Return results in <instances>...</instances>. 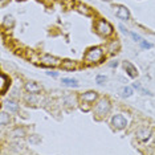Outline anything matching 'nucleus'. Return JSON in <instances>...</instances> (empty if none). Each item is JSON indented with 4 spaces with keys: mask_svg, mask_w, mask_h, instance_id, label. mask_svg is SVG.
Masks as SVG:
<instances>
[{
    "mask_svg": "<svg viewBox=\"0 0 155 155\" xmlns=\"http://www.w3.org/2000/svg\"><path fill=\"white\" fill-rule=\"evenodd\" d=\"M13 17L12 16H5L4 19H3V23H2V25H3V29H9V28H12L13 27Z\"/></svg>",
    "mask_w": 155,
    "mask_h": 155,
    "instance_id": "nucleus-16",
    "label": "nucleus"
},
{
    "mask_svg": "<svg viewBox=\"0 0 155 155\" xmlns=\"http://www.w3.org/2000/svg\"><path fill=\"white\" fill-rule=\"evenodd\" d=\"M74 9L77 12L82 13L84 16H93V11H91V8H89V7L85 5V4H82V3H77Z\"/></svg>",
    "mask_w": 155,
    "mask_h": 155,
    "instance_id": "nucleus-13",
    "label": "nucleus"
},
{
    "mask_svg": "<svg viewBox=\"0 0 155 155\" xmlns=\"http://www.w3.org/2000/svg\"><path fill=\"white\" fill-rule=\"evenodd\" d=\"M106 80H107L106 77H105V76H101V74L96 77V82L98 84V85H104V84L106 82Z\"/></svg>",
    "mask_w": 155,
    "mask_h": 155,
    "instance_id": "nucleus-21",
    "label": "nucleus"
},
{
    "mask_svg": "<svg viewBox=\"0 0 155 155\" xmlns=\"http://www.w3.org/2000/svg\"><path fill=\"white\" fill-rule=\"evenodd\" d=\"M127 119L123 114H114L111 117V126L115 130H123L127 127Z\"/></svg>",
    "mask_w": 155,
    "mask_h": 155,
    "instance_id": "nucleus-5",
    "label": "nucleus"
},
{
    "mask_svg": "<svg viewBox=\"0 0 155 155\" xmlns=\"http://www.w3.org/2000/svg\"><path fill=\"white\" fill-rule=\"evenodd\" d=\"M40 64L43 66H47V68H57V66H61V61L58 57L52 54H41L40 56Z\"/></svg>",
    "mask_w": 155,
    "mask_h": 155,
    "instance_id": "nucleus-4",
    "label": "nucleus"
},
{
    "mask_svg": "<svg viewBox=\"0 0 155 155\" xmlns=\"http://www.w3.org/2000/svg\"><path fill=\"white\" fill-rule=\"evenodd\" d=\"M131 94H133V89H131V87H129V86L123 87V96H125V97H130Z\"/></svg>",
    "mask_w": 155,
    "mask_h": 155,
    "instance_id": "nucleus-22",
    "label": "nucleus"
},
{
    "mask_svg": "<svg viewBox=\"0 0 155 155\" xmlns=\"http://www.w3.org/2000/svg\"><path fill=\"white\" fill-rule=\"evenodd\" d=\"M140 47H142L143 49H150L151 47H153V44H150V43H147V41H140Z\"/></svg>",
    "mask_w": 155,
    "mask_h": 155,
    "instance_id": "nucleus-24",
    "label": "nucleus"
},
{
    "mask_svg": "<svg viewBox=\"0 0 155 155\" xmlns=\"http://www.w3.org/2000/svg\"><path fill=\"white\" fill-rule=\"evenodd\" d=\"M110 65H111V66H117V65H118V62H117V61H115V62H111Z\"/></svg>",
    "mask_w": 155,
    "mask_h": 155,
    "instance_id": "nucleus-29",
    "label": "nucleus"
},
{
    "mask_svg": "<svg viewBox=\"0 0 155 155\" xmlns=\"http://www.w3.org/2000/svg\"><path fill=\"white\" fill-rule=\"evenodd\" d=\"M133 86H134V87H135V89H140V87H142V86H140V85H139V84H138V82H134V84H133Z\"/></svg>",
    "mask_w": 155,
    "mask_h": 155,
    "instance_id": "nucleus-27",
    "label": "nucleus"
},
{
    "mask_svg": "<svg viewBox=\"0 0 155 155\" xmlns=\"http://www.w3.org/2000/svg\"><path fill=\"white\" fill-rule=\"evenodd\" d=\"M61 82L64 86H68V87H77L78 86V81L74 80V78H62Z\"/></svg>",
    "mask_w": 155,
    "mask_h": 155,
    "instance_id": "nucleus-17",
    "label": "nucleus"
},
{
    "mask_svg": "<svg viewBox=\"0 0 155 155\" xmlns=\"http://www.w3.org/2000/svg\"><path fill=\"white\" fill-rule=\"evenodd\" d=\"M60 68H62L64 70H76L77 68H78V64H77L76 61H73V60H62L61 61V66Z\"/></svg>",
    "mask_w": 155,
    "mask_h": 155,
    "instance_id": "nucleus-14",
    "label": "nucleus"
},
{
    "mask_svg": "<svg viewBox=\"0 0 155 155\" xmlns=\"http://www.w3.org/2000/svg\"><path fill=\"white\" fill-rule=\"evenodd\" d=\"M98 93L94 90H89V91H85V93L80 94V101L81 102H87V104H96V101L98 100Z\"/></svg>",
    "mask_w": 155,
    "mask_h": 155,
    "instance_id": "nucleus-6",
    "label": "nucleus"
},
{
    "mask_svg": "<svg viewBox=\"0 0 155 155\" xmlns=\"http://www.w3.org/2000/svg\"><path fill=\"white\" fill-rule=\"evenodd\" d=\"M102 2H106V3H110L111 0H102Z\"/></svg>",
    "mask_w": 155,
    "mask_h": 155,
    "instance_id": "nucleus-30",
    "label": "nucleus"
},
{
    "mask_svg": "<svg viewBox=\"0 0 155 155\" xmlns=\"http://www.w3.org/2000/svg\"><path fill=\"white\" fill-rule=\"evenodd\" d=\"M107 54L106 47H101V45H96L87 49L84 54V64L85 65H97L104 61L105 56Z\"/></svg>",
    "mask_w": 155,
    "mask_h": 155,
    "instance_id": "nucleus-1",
    "label": "nucleus"
},
{
    "mask_svg": "<svg viewBox=\"0 0 155 155\" xmlns=\"http://www.w3.org/2000/svg\"><path fill=\"white\" fill-rule=\"evenodd\" d=\"M24 87H25L27 93H32V94H38L43 91V87L38 85L37 82H35V81H28V82H25Z\"/></svg>",
    "mask_w": 155,
    "mask_h": 155,
    "instance_id": "nucleus-10",
    "label": "nucleus"
},
{
    "mask_svg": "<svg viewBox=\"0 0 155 155\" xmlns=\"http://www.w3.org/2000/svg\"><path fill=\"white\" fill-rule=\"evenodd\" d=\"M114 8H117L115 9V16H117L118 19H121V20H129L130 19V11H129L127 7L114 5Z\"/></svg>",
    "mask_w": 155,
    "mask_h": 155,
    "instance_id": "nucleus-9",
    "label": "nucleus"
},
{
    "mask_svg": "<svg viewBox=\"0 0 155 155\" xmlns=\"http://www.w3.org/2000/svg\"><path fill=\"white\" fill-rule=\"evenodd\" d=\"M9 2V0H0V5H2V7H4L5 4H7V3H8Z\"/></svg>",
    "mask_w": 155,
    "mask_h": 155,
    "instance_id": "nucleus-26",
    "label": "nucleus"
},
{
    "mask_svg": "<svg viewBox=\"0 0 155 155\" xmlns=\"http://www.w3.org/2000/svg\"><path fill=\"white\" fill-rule=\"evenodd\" d=\"M129 35L133 37V40H134V41H138V43H140V41H142V37H140L139 35H137L135 32H129Z\"/></svg>",
    "mask_w": 155,
    "mask_h": 155,
    "instance_id": "nucleus-23",
    "label": "nucleus"
},
{
    "mask_svg": "<svg viewBox=\"0 0 155 155\" xmlns=\"http://www.w3.org/2000/svg\"><path fill=\"white\" fill-rule=\"evenodd\" d=\"M122 65H123V69L126 70V73L129 74V77H131V78H135V77L138 76V70H137V68L130 61H123Z\"/></svg>",
    "mask_w": 155,
    "mask_h": 155,
    "instance_id": "nucleus-11",
    "label": "nucleus"
},
{
    "mask_svg": "<svg viewBox=\"0 0 155 155\" xmlns=\"http://www.w3.org/2000/svg\"><path fill=\"white\" fill-rule=\"evenodd\" d=\"M12 135H15V137H24V135H25V130L17 127V129H15L12 131Z\"/></svg>",
    "mask_w": 155,
    "mask_h": 155,
    "instance_id": "nucleus-20",
    "label": "nucleus"
},
{
    "mask_svg": "<svg viewBox=\"0 0 155 155\" xmlns=\"http://www.w3.org/2000/svg\"><path fill=\"white\" fill-rule=\"evenodd\" d=\"M47 74H48V76H52V77H57L58 73H57V72H47Z\"/></svg>",
    "mask_w": 155,
    "mask_h": 155,
    "instance_id": "nucleus-25",
    "label": "nucleus"
},
{
    "mask_svg": "<svg viewBox=\"0 0 155 155\" xmlns=\"http://www.w3.org/2000/svg\"><path fill=\"white\" fill-rule=\"evenodd\" d=\"M3 107L9 113H17L19 111V104H16L15 101H11V100L5 101L4 104H3Z\"/></svg>",
    "mask_w": 155,
    "mask_h": 155,
    "instance_id": "nucleus-15",
    "label": "nucleus"
},
{
    "mask_svg": "<svg viewBox=\"0 0 155 155\" xmlns=\"http://www.w3.org/2000/svg\"><path fill=\"white\" fill-rule=\"evenodd\" d=\"M94 31H96L97 35H100L101 37H105V38H109L114 33L113 25L105 19H97L94 21Z\"/></svg>",
    "mask_w": 155,
    "mask_h": 155,
    "instance_id": "nucleus-3",
    "label": "nucleus"
},
{
    "mask_svg": "<svg viewBox=\"0 0 155 155\" xmlns=\"http://www.w3.org/2000/svg\"><path fill=\"white\" fill-rule=\"evenodd\" d=\"M9 122H11V117H9V114H7V113L3 110L2 113H0V125L7 126V125H9Z\"/></svg>",
    "mask_w": 155,
    "mask_h": 155,
    "instance_id": "nucleus-18",
    "label": "nucleus"
},
{
    "mask_svg": "<svg viewBox=\"0 0 155 155\" xmlns=\"http://www.w3.org/2000/svg\"><path fill=\"white\" fill-rule=\"evenodd\" d=\"M111 110V102L109 98L106 97H102V98H98L96 101L93 106V113H94V118L101 121V119L106 118L107 114L110 113Z\"/></svg>",
    "mask_w": 155,
    "mask_h": 155,
    "instance_id": "nucleus-2",
    "label": "nucleus"
},
{
    "mask_svg": "<svg viewBox=\"0 0 155 155\" xmlns=\"http://www.w3.org/2000/svg\"><path fill=\"white\" fill-rule=\"evenodd\" d=\"M80 109H81L82 111H90V110H93V105H91V104H87V102H81Z\"/></svg>",
    "mask_w": 155,
    "mask_h": 155,
    "instance_id": "nucleus-19",
    "label": "nucleus"
},
{
    "mask_svg": "<svg viewBox=\"0 0 155 155\" xmlns=\"http://www.w3.org/2000/svg\"><path fill=\"white\" fill-rule=\"evenodd\" d=\"M119 28H121V31H122V32H125V33H129V31L126 29V28L123 27V25H119Z\"/></svg>",
    "mask_w": 155,
    "mask_h": 155,
    "instance_id": "nucleus-28",
    "label": "nucleus"
},
{
    "mask_svg": "<svg viewBox=\"0 0 155 155\" xmlns=\"http://www.w3.org/2000/svg\"><path fill=\"white\" fill-rule=\"evenodd\" d=\"M119 48H121V45H119L118 40H110L107 43V45H106L107 54H115L119 51Z\"/></svg>",
    "mask_w": 155,
    "mask_h": 155,
    "instance_id": "nucleus-12",
    "label": "nucleus"
},
{
    "mask_svg": "<svg viewBox=\"0 0 155 155\" xmlns=\"http://www.w3.org/2000/svg\"><path fill=\"white\" fill-rule=\"evenodd\" d=\"M135 135L140 142H147V140L150 139V137L153 135V130L150 127H140V129L137 130Z\"/></svg>",
    "mask_w": 155,
    "mask_h": 155,
    "instance_id": "nucleus-7",
    "label": "nucleus"
},
{
    "mask_svg": "<svg viewBox=\"0 0 155 155\" xmlns=\"http://www.w3.org/2000/svg\"><path fill=\"white\" fill-rule=\"evenodd\" d=\"M9 86H11V78L5 73H2L0 74V93H2V96H4L7 93Z\"/></svg>",
    "mask_w": 155,
    "mask_h": 155,
    "instance_id": "nucleus-8",
    "label": "nucleus"
}]
</instances>
